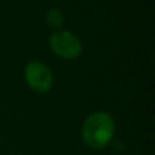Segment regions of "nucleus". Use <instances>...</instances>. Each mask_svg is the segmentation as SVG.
<instances>
[{"instance_id": "1", "label": "nucleus", "mask_w": 155, "mask_h": 155, "mask_svg": "<svg viewBox=\"0 0 155 155\" xmlns=\"http://www.w3.org/2000/svg\"><path fill=\"white\" fill-rule=\"evenodd\" d=\"M116 134V123L107 112H94L84 120L82 127V137L87 147L102 150L112 143Z\"/></svg>"}, {"instance_id": "2", "label": "nucleus", "mask_w": 155, "mask_h": 155, "mask_svg": "<svg viewBox=\"0 0 155 155\" xmlns=\"http://www.w3.org/2000/svg\"><path fill=\"white\" fill-rule=\"evenodd\" d=\"M49 46L56 56L65 60H74L82 54L83 44L80 38L68 30H57L49 37Z\"/></svg>"}, {"instance_id": "3", "label": "nucleus", "mask_w": 155, "mask_h": 155, "mask_svg": "<svg viewBox=\"0 0 155 155\" xmlns=\"http://www.w3.org/2000/svg\"><path fill=\"white\" fill-rule=\"evenodd\" d=\"M25 79L29 87L38 94H46L53 87V74L44 63L33 60L25 68Z\"/></svg>"}, {"instance_id": "4", "label": "nucleus", "mask_w": 155, "mask_h": 155, "mask_svg": "<svg viewBox=\"0 0 155 155\" xmlns=\"http://www.w3.org/2000/svg\"><path fill=\"white\" fill-rule=\"evenodd\" d=\"M64 19V14L60 8H51V10H48V12L45 15V22L48 25V27H51L54 31H57L63 27Z\"/></svg>"}]
</instances>
